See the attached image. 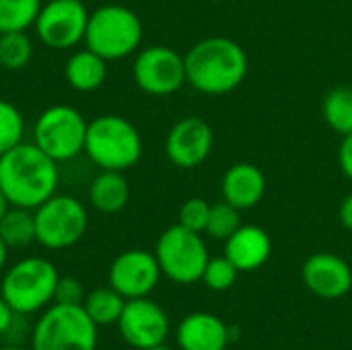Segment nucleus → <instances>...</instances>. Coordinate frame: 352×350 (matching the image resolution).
<instances>
[{"instance_id":"obj_1","label":"nucleus","mask_w":352,"mask_h":350,"mask_svg":"<svg viewBox=\"0 0 352 350\" xmlns=\"http://www.w3.org/2000/svg\"><path fill=\"white\" fill-rule=\"evenodd\" d=\"M58 163L33 142H21L0 157V190L10 206L35 210L58 192Z\"/></svg>"},{"instance_id":"obj_2","label":"nucleus","mask_w":352,"mask_h":350,"mask_svg":"<svg viewBox=\"0 0 352 350\" xmlns=\"http://www.w3.org/2000/svg\"><path fill=\"white\" fill-rule=\"evenodd\" d=\"M186 80L200 93L227 95L248 76V54L231 37L200 39L184 56Z\"/></svg>"},{"instance_id":"obj_3","label":"nucleus","mask_w":352,"mask_h":350,"mask_svg":"<svg viewBox=\"0 0 352 350\" xmlns=\"http://www.w3.org/2000/svg\"><path fill=\"white\" fill-rule=\"evenodd\" d=\"M85 155L99 169L126 171L142 157V136L130 120L118 113H103L89 122Z\"/></svg>"},{"instance_id":"obj_4","label":"nucleus","mask_w":352,"mask_h":350,"mask_svg":"<svg viewBox=\"0 0 352 350\" xmlns=\"http://www.w3.org/2000/svg\"><path fill=\"white\" fill-rule=\"evenodd\" d=\"M142 41L140 17L122 4H103L89 12L85 47L103 60H122L138 50Z\"/></svg>"},{"instance_id":"obj_5","label":"nucleus","mask_w":352,"mask_h":350,"mask_svg":"<svg viewBox=\"0 0 352 350\" xmlns=\"http://www.w3.org/2000/svg\"><path fill=\"white\" fill-rule=\"evenodd\" d=\"M60 274L56 266L39 256L14 262L2 276L0 295L14 314L29 316L45 309L54 301Z\"/></svg>"},{"instance_id":"obj_6","label":"nucleus","mask_w":352,"mask_h":350,"mask_svg":"<svg viewBox=\"0 0 352 350\" xmlns=\"http://www.w3.org/2000/svg\"><path fill=\"white\" fill-rule=\"evenodd\" d=\"M31 350H97V324L82 305L52 303L33 328Z\"/></svg>"},{"instance_id":"obj_7","label":"nucleus","mask_w":352,"mask_h":350,"mask_svg":"<svg viewBox=\"0 0 352 350\" xmlns=\"http://www.w3.org/2000/svg\"><path fill=\"white\" fill-rule=\"evenodd\" d=\"M89 122L72 105H50L33 124V144L56 163H66L85 153Z\"/></svg>"},{"instance_id":"obj_8","label":"nucleus","mask_w":352,"mask_h":350,"mask_svg":"<svg viewBox=\"0 0 352 350\" xmlns=\"http://www.w3.org/2000/svg\"><path fill=\"white\" fill-rule=\"evenodd\" d=\"M35 241L47 250H68L76 245L89 227L85 204L68 194H54L35 210Z\"/></svg>"},{"instance_id":"obj_9","label":"nucleus","mask_w":352,"mask_h":350,"mask_svg":"<svg viewBox=\"0 0 352 350\" xmlns=\"http://www.w3.org/2000/svg\"><path fill=\"white\" fill-rule=\"evenodd\" d=\"M155 256L161 272L177 285H192L202 281L204 268L210 260L200 233L190 231L179 223L161 233Z\"/></svg>"},{"instance_id":"obj_10","label":"nucleus","mask_w":352,"mask_h":350,"mask_svg":"<svg viewBox=\"0 0 352 350\" xmlns=\"http://www.w3.org/2000/svg\"><path fill=\"white\" fill-rule=\"evenodd\" d=\"M87 23L89 10L82 0H50L41 6L33 29L45 47L62 52L85 41Z\"/></svg>"},{"instance_id":"obj_11","label":"nucleus","mask_w":352,"mask_h":350,"mask_svg":"<svg viewBox=\"0 0 352 350\" xmlns=\"http://www.w3.org/2000/svg\"><path fill=\"white\" fill-rule=\"evenodd\" d=\"M132 76L138 89L153 97L173 95L188 83L184 56L169 45H151L138 52Z\"/></svg>"},{"instance_id":"obj_12","label":"nucleus","mask_w":352,"mask_h":350,"mask_svg":"<svg viewBox=\"0 0 352 350\" xmlns=\"http://www.w3.org/2000/svg\"><path fill=\"white\" fill-rule=\"evenodd\" d=\"M118 328L126 344L136 350H144L167 340L169 320L159 303L151 301L148 297H138L126 299Z\"/></svg>"},{"instance_id":"obj_13","label":"nucleus","mask_w":352,"mask_h":350,"mask_svg":"<svg viewBox=\"0 0 352 350\" xmlns=\"http://www.w3.org/2000/svg\"><path fill=\"white\" fill-rule=\"evenodd\" d=\"M161 274L155 254L146 250H128L111 262L109 287H113L124 299L148 297L159 285Z\"/></svg>"},{"instance_id":"obj_14","label":"nucleus","mask_w":352,"mask_h":350,"mask_svg":"<svg viewBox=\"0 0 352 350\" xmlns=\"http://www.w3.org/2000/svg\"><path fill=\"white\" fill-rule=\"evenodd\" d=\"M214 134L208 122L202 118L190 116L173 124L165 138L167 159L182 169H194L204 163L212 151Z\"/></svg>"},{"instance_id":"obj_15","label":"nucleus","mask_w":352,"mask_h":350,"mask_svg":"<svg viewBox=\"0 0 352 350\" xmlns=\"http://www.w3.org/2000/svg\"><path fill=\"white\" fill-rule=\"evenodd\" d=\"M305 287L322 299H340L352 289V270L346 260L336 254L320 252L305 260L301 268Z\"/></svg>"},{"instance_id":"obj_16","label":"nucleus","mask_w":352,"mask_h":350,"mask_svg":"<svg viewBox=\"0 0 352 350\" xmlns=\"http://www.w3.org/2000/svg\"><path fill=\"white\" fill-rule=\"evenodd\" d=\"M229 342V326L212 314H190L177 326V344L182 350H225Z\"/></svg>"},{"instance_id":"obj_17","label":"nucleus","mask_w":352,"mask_h":350,"mask_svg":"<svg viewBox=\"0 0 352 350\" xmlns=\"http://www.w3.org/2000/svg\"><path fill=\"white\" fill-rule=\"evenodd\" d=\"M225 243V256L235 264L239 272L262 268L272 254L270 235L256 225H241Z\"/></svg>"},{"instance_id":"obj_18","label":"nucleus","mask_w":352,"mask_h":350,"mask_svg":"<svg viewBox=\"0 0 352 350\" xmlns=\"http://www.w3.org/2000/svg\"><path fill=\"white\" fill-rule=\"evenodd\" d=\"M223 198L239 210L256 206L266 194V175L252 163H235L227 169L223 184Z\"/></svg>"},{"instance_id":"obj_19","label":"nucleus","mask_w":352,"mask_h":350,"mask_svg":"<svg viewBox=\"0 0 352 350\" xmlns=\"http://www.w3.org/2000/svg\"><path fill=\"white\" fill-rule=\"evenodd\" d=\"M64 78L70 89L78 93H93L101 89L107 78V60L89 47L76 50L64 64Z\"/></svg>"},{"instance_id":"obj_20","label":"nucleus","mask_w":352,"mask_h":350,"mask_svg":"<svg viewBox=\"0 0 352 350\" xmlns=\"http://www.w3.org/2000/svg\"><path fill=\"white\" fill-rule=\"evenodd\" d=\"M130 200V184L124 171L101 169L89 186V202L103 215H116L126 208Z\"/></svg>"},{"instance_id":"obj_21","label":"nucleus","mask_w":352,"mask_h":350,"mask_svg":"<svg viewBox=\"0 0 352 350\" xmlns=\"http://www.w3.org/2000/svg\"><path fill=\"white\" fill-rule=\"evenodd\" d=\"M0 239L8 250H25L35 241V215L31 208L8 206L0 219Z\"/></svg>"},{"instance_id":"obj_22","label":"nucleus","mask_w":352,"mask_h":350,"mask_svg":"<svg viewBox=\"0 0 352 350\" xmlns=\"http://www.w3.org/2000/svg\"><path fill=\"white\" fill-rule=\"evenodd\" d=\"M124 305H126V299L113 287H99L87 293L82 301V309L93 320V324H97V328L118 324L124 311Z\"/></svg>"},{"instance_id":"obj_23","label":"nucleus","mask_w":352,"mask_h":350,"mask_svg":"<svg viewBox=\"0 0 352 350\" xmlns=\"http://www.w3.org/2000/svg\"><path fill=\"white\" fill-rule=\"evenodd\" d=\"M326 124L340 136L352 134V89L336 87L332 89L322 105Z\"/></svg>"},{"instance_id":"obj_24","label":"nucleus","mask_w":352,"mask_h":350,"mask_svg":"<svg viewBox=\"0 0 352 350\" xmlns=\"http://www.w3.org/2000/svg\"><path fill=\"white\" fill-rule=\"evenodd\" d=\"M41 6L43 0H0V33L31 29Z\"/></svg>"},{"instance_id":"obj_25","label":"nucleus","mask_w":352,"mask_h":350,"mask_svg":"<svg viewBox=\"0 0 352 350\" xmlns=\"http://www.w3.org/2000/svg\"><path fill=\"white\" fill-rule=\"evenodd\" d=\"M33 41L27 31L0 33V66L4 70H23L33 60Z\"/></svg>"},{"instance_id":"obj_26","label":"nucleus","mask_w":352,"mask_h":350,"mask_svg":"<svg viewBox=\"0 0 352 350\" xmlns=\"http://www.w3.org/2000/svg\"><path fill=\"white\" fill-rule=\"evenodd\" d=\"M25 138V118L19 107L0 99V157L21 144Z\"/></svg>"},{"instance_id":"obj_27","label":"nucleus","mask_w":352,"mask_h":350,"mask_svg":"<svg viewBox=\"0 0 352 350\" xmlns=\"http://www.w3.org/2000/svg\"><path fill=\"white\" fill-rule=\"evenodd\" d=\"M239 208H235L233 204H229L227 200L219 202V204H210V215H208V225H206V233L212 239H223L227 241L239 227H241V217H239Z\"/></svg>"},{"instance_id":"obj_28","label":"nucleus","mask_w":352,"mask_h":350,"mask_svg":"<svg viewBox=\"0 0 352 350\" xmlns=\"http://www.w3.org/2000/svg\"><path fill=\"white\" fill-rule=\"evenodd\" d=\"M237 274L239 270L235 268V264L223 256V258H210L206 268H204V274H202V281L204 285L210 289V291H229L235 281H237Z\"/></svg>"},{"instance_id":"obj_29","label":"nucleus","mask_w":352,"mask_h":350,"mask_svg":"<svg viewBox=\"0 0 352 350\" xmlns=\"http://www.w3.org/2000/svg\"><path fill=\"white\" fill-rule=\"evenodd\" d=\"M208 215H210V204L206 200L190 198L179 208V225L190 231L204 233L208 225Z\"/></svg>"},{"instance_id":"obj_30","label":"nucleus","mask_w":352,"mask_h":350,"mask_svg":"<svg viewBox=\"0 0 352 350\" xmlns=\"http://www.w3.org/2000/svg\"><path fill=\"white\" fill-rule=\"evenodd\" d=\"M85 287L80 285V281L72 278V276H60L56 283V291H54V301L52 303H62V305H82L85 301Z\"/></svg>"},{"instance_id":"obj_31","label":"nucleus","mask_w":352,"mask_h":350,"mask_svg":"<svg viewBox=\"0 0 352 350\" xmlns=\"http://www.w3.org/2000/svg\"><path fill=\"white\" fill-rule=\"evenodd\" d=\"M338 163H340L342 173L352 182V134L342 136L340 151H338Z\"/></svg>"},{"instance_id":"obj_32","label":"nucleus","mask_w":352,"mask_h":350,"mask_svg":"<svg viewBox=\"0 0 352 350\" xmlns=\"http://www.w3.org/2000/svg\"><path fill=\"white\" fill-rule=\"evenodd\" d=\"M338 217H340V223L346 231L352 233V192L349 196H344V200L340 202V208H338Z\"/></svg>"},{"instance_id":"obj_33","label":"nucleus","mask_w":352,"mask_h":350,"mask_svg":"<svg viewBox=\"0 0 352 350\" xmlns=\"http://www.w3.org/2000/svg\"><path fill=\"white\" fill-rule=\"evenodd\" d=\"M12 320H14V311L10 309V305H8V303L4 301V297L0 295V336H4V334L8 332Z\"/></svg>"},{"instance_id":"obj_34","label":"nucleus","mask_w":352,"mask_h":350,"mask_svg":"<svg viewBox=\"0 0 352 350\" xmlns=\"http://www.w3.org/2000/svg\"><path fill=\"white\" fill-rule=\"evenodd\" d=\"M6 260H8V248H6V243L0 239V272H2L4 266H6Z\"/></svg>"},{"instance_id":"obj_35","label":"nucleus","mask_w":352,"mask_h":350,"mask_svg":"<svg viewBox=\"0 0 352 350\" xmlns=\"http://www.w3.org/2000/svg\"><path fill=\"white\" fill-rule=\"evenodd\" d=\"M8 206H10V204H8L6 196H4V194H2V190H0V219H2V215L8 210Z\"/></svg>"},{"instance_id":"obj_36","label":"nucleus","mask_w":352,"mask_h":350,"mask_svg":"<svg viewBox=\"0 0 352 350\" xmlns=\"http://www.w3.org/2000/svg\"><path fill=\"white\" fill-rule=\"evenodd\" d=\"M144 350H171L169 347H165V342L163 344H157V347H151V349H144Z\"/></svg>"},{"instance_id":"obj_37","label":"nucleus","mask_w":352,"mask_h":350,"mask_svg":"<svg viewBox=\"0 0 352 350\" xmlns=\"http://www.w3.org/2000/svg\"><path fill=\"white\" fill-rule=\"evenodd\" d=\"M0 350H27V349H23V347H16V344H8V347H2Z\"/></svg>"}]
</instances>
